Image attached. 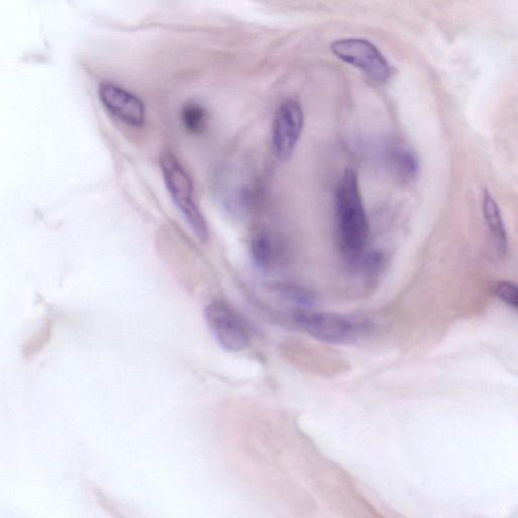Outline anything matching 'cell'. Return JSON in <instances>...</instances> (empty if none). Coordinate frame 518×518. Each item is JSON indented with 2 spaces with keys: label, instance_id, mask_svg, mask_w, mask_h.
<instances>
[{
  "label": "cell",
  "instance_id": "277c9868",
  "mask_svg": "<svg viewBox=\"0 0 518 518\" xmlns=\"http://www.w3.org/2000/svg\"><path fill=\"white\" fill-rule=\"evenodd\" d=\"M209 329L221 347L231 353L244 351L251 341L250 330L244 319L229 304L214 301L205 309Z\"/></svg>",
  "mask_w": 518,
  "mask_h": 518
},
{
  "label": "cell",
  "instance_id": "5b68a950",
  "mask_svg": "<svg viewBox=\"0 0 518 518\" xmlns=\"http://www.w3.org/2000/svg\"><path fill=\"white\" fill-rule=\"evenodd\" d=\"M332 53L345 63L362 70L377 82L390 78L391 66L381 51L370 41L350 38L336 40L331 45Z\"/></svg>",
  "mask_w": 518,
  "mask_h": 518
},
{
  "label": "cell",
  "instance_id": "52a82bcc",
  "mask_svg": "<svg viewBox=\"0 0 518 518\" xmlns=\"http://www.w3.org/2000/svg\"><path fill=\"white\" fill-rule=\"evenodd\" d=\"M101 102L107 111L126 125L140 127L146 119L144 103L121 86L105 82L99 91Z\"/></svg>",
  "mask_w": 518,
  "mask_h": 518
},
{
  "label": "cell",
  "instance_id": "8fae6325",
  "mask_svg": "<svg viewBox=\"0 0 518 518\" xmlns=\"http://www.w3.org/2000/svg\"><path fill=\"white\" fill-rule=\"evenodd\" d=\"M390 162L396 176L405 183L416 179L419 162L416 155L408 149H397L392 152Z\"/></svg>",
  "mask_w": 518,
  "mask_h": 518
},
{
  "label": "cell",
  "instance_id": "8992f818",
  "mask_svg": "<svg viewBox=\"0 0 518 518\" xmlns=\"http://www.w3.org/2000/svg\"><path fill=\"white\" fill-rule=\"evenodd\" d=\"M304 111L295 99L286 100L279 107L273 124L272 144L279 160H289L298 145L304 127Z\"/></svg>",
  "mask_w": 518,
  "mask_h": 518
},
{
  "label": "cell",
  "instance_id": "ba28073f",
  "mask_svg": "<svg viewBox=\"0 0 518 518\" xmlns=\"http://www.w3.org/2000/svg\"><path fill=\"white\" fill-rule=\"evenodd\" d=\"M249 249L253 264L265 274L276 272L286 261V246L282 238L268 227L253 232Z\"/></svg>",
  "mask_w": 518,
  "mask_h": 518
},
{
  "label": "cell",
  "instance_id": "9a60e30c",
  "mask_svg": "<svg viewBox=\"0 0 518 518\" xmlns=\"http://www.w3.org/2000/svg\"><path fill=\"white\" fill-rule=\"evenodd\" d=\"M97 496L101 505L106 509V511L109 514L112 515L113 518H129L105 493H103L102 491H98Z\"/></svg>",
  "mask_w": 518,
  "mask_h": 518
},
{
  "label": "cell",
  "instance_id": "6da1fadb",
  "mask_svg": "<svg viewBox=\"0 0 518 518\" xmlns=\"http://www.w3.org/2000/svg\"><path fill=\"white\" fill-rule=\"evenodd\" d=\"M335 220L339 250L345 263L359 266L367 253L370 224L364 206L358 175L345 170L335 192Z\"/></svg>",
  "mask_w": 518,
  "mask_h": 518
},
{
  "label": "cell",
  "instance_id": "30bf717a",
  "mask_svg": "<svg viewBox=\"0 0 518 518\" xmlns=\"http://www.w3.org/2000/svg\"><path fill=\"white\" fill-rule=\"evenodd\" d=\"M274 292L284 301L308 310L315 304V295L309 289L294 283H278L273 287Z\"/></svg>",
  "mask_w": 518,
  "mask_h": 518
},
{
  "label": "cell",
  "instance_id": "5bb4252c",
  "mask_svg": "<svg viewBox=\"0 0 518 518\" xmlns=\"http://www.w3.org/2000/svg\"><path fill=\"white\" fill-rule=\"evenodd\" d=\"M496 297L513 310L518 306L517 286L510 281H500L494 287Z\"/></svg>",
  "mask_w": 518,
  "mask_h": 518
},
{
  "label": "cell",
  "instance_id": "9c48e42d",
  "mask_svg": "<svg viewBox=\"0 0 518 518\" xmlns=\"http://www.w3.org/2000/svg\"><path fill=\"white\" fill-rule=\"evenodd\" d=\"M483 213L486 224L497 248L500 252H505L507 249L506 229L500 209L495 199L488 191H485L483 196Z\"/></svg>",
  "mask_w": 518,
  "mask_h": 518
},
{
  "label": "cell",
  "instance_id": "3957f363",
  "mask_svg": "<svg viewBox=\"0 0 518 518\" xmlns=\"http://www.w3.org/2000/svg\"><path fill=\"white\" fill-rule=\"evenodd\" d=\"M293 321L312 337L331 344L352 343L361 337L367 325L355 318L329 312L297 309Z\"/></svg>",
  "mask_w": 518,
  "mask_h": 518
},
{
  "label": "cell",
  "instance_id": "7a4b0ae2",
  "mask_svg": "<svg viewBox=\"0 0 518 518\" xmlns=\"http://www.w3.org/2000/svg\"><path fill=\"white\" fill-rule=\"evenodd\" d=\"M160 168L172 200L195 235L202 242H207L210 237L208 223L197 205L194 183L189 172L176 155L168 152L160 157Z\"/></svg>",
  "mask_w": 518,
  "mask_h": 518
},
{
  "label": "cell",
  "instance_id": "4fadbf2b",
  "mask_svg": "<svg viewBox=\"0 0 518 518\" xmlns=\"http://www.w3.org/2000/svg\"><path fill=\"white\" fill-rule=\"evenodd\" d=\"M53 327L54 321L47 319L42 328L26 341L23 355L27 360L33 359L44 350L51 340Z\"/></svg>",
  "mask_w": 518,
  "mask_h": 518
},
{
  "label": "cell",
  "instance_id": "7c38bea8",
  "mask_svg": "<svg viewBox=\"0 0 518 518\" xmlns=\"http://www.w3.org/2000/svg\"><path fill=\"white\" fill-rule=\"evenodd\" d=\"M182 122L191 134H201L206 130L208 114L206 109L195 102L186 104L182 110Z\"/></svg>",
  "mask_w": 518,
  "mask_h": 518
}]
</instances>
